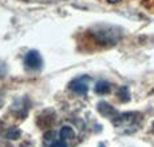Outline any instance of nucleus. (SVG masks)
<instances>
[{"instance_id":"f257e3e1","label":"nucleus","mask_w":154,"mask_h":147,"mask_svg":"<svg viewBox=\"0 0 154 147\" xmlns=\"http://www.w3.org/2000/svg\"><path fill=\"white\" fill-rule=\"evenodd\" d=\"M142 122V115L138 112H125V114H118L112 118V123L117 127V130L125 134H130L138 130Z\"/></svg>"},{"instance_id":"f03ea898","label":"nucleus","mask_w":154,"mask_h":147,"mask_svg":"<svg viewBox=\"0 0 154 147\" xmlns=\"http://www.w3.org/2000/svg\"><path fill=\"white\" fill-rule=\"evenodd\" d=\"M24 66L27 67L28 70H32V71H36V70H40L43 66V59L40 56V54L38 51H28L27 55L24 58Z\"/></svg>"},{"instance_id":"7ed1b4c3","label":"nucleus","mask_w":154,"mask_h":147,"mask_svg":"<svg viewBox=\"0 0 154 147\" xmlns=\"http://www.w3.org/2000/svg\"><path fill=\"white\" fill-rule=\"evenodd\" d=\"M88 78H76L70 83V88L78 95H86L88 91Z\"/></svg>"},{"instance_id":"20e7f679","label":"nucleus","mask_w":154,"mask_h":147,"mask_svg":"<svg viewBox=\"0 0 154 147\" xmlns=\"http://www.w3.org/2000/svg\"><path fill=\"white\" fill-rule=\"evenodd\" d=\"M95 92L100 94V95L110 92V83H109V82H105V80H99L98 83L95 84Z\"/></svg>"},{"instance_id":"39448f33","label":"nucleus","mask_w":154,"mask_h":147,"mask_svg":"<svg viewBox=\"0 0 154 147\" xmlns=\"http://www.w3.org/2000/svg\"><path fill=\"white\" fill-rule=\"evenodd\" d=\"M74 135H75V132L74 130L70 127V126H64V127H62L60 130V138L62 139H70V138H74Z\"/></svg>"},{"instance_id":"423d86ee","label":"nucleus","mask_w":154,"mask_h":147,"mask_svg":"<svg viewBox=\"0 0 154 147\" xmlns=\"http://www.w3.org/2000/svg\"><path fill=\"white\" fill-rule=\"evenodd\" d=\"M50 147H69L66 145V142H64V139H59V140H55L54 143H52Z\"/></svg>"},{"instance_id":"0eeeda50","label":"nucleus","mask_w":154,"mask_h":147,"mask_svg":"<svg viewBox=\"0 0 154 147\" xmlns=\"http://www.w3.org/2000/svg\"><path fill=\"white\" fill-rule=\"evenodd\" d=\"M5 75V66L0 62V76H4Z\"/></svg>"},{"instance_id":"6e6552de","label":"nucleus","mask_w":154,"mask_h":147,"mask_svg":"<svg viewBox=\"0 0 154 147\" xmlns=\"http://www.w3.org/2000/svg\"><path fill=\"white\" fill-rule=\"evenodd\" d=\"M107 2H109V3H112V4H114V3H119L121 0H107Z\"/></svg>"},{"instance_id":"1a4fd4ad","label":"nucleus","mask_w":154,"mask_h":147,"mask_svg":"<svg viewBox=\"0 0 154 147\" xmlns=\"http://www.w3.org/2000/svg\"><path fill=\"white\" fill-rule=\"evenodd\" d=\"M153 132H154V124H153Z\"/></svg>"}]
</instances>
